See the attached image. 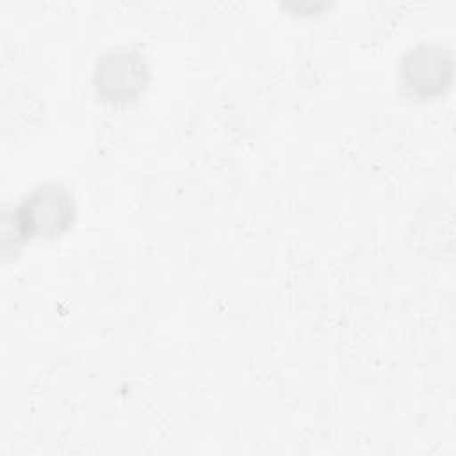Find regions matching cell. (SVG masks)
Segmentation results:
<instances>
[{
  "instance_id": "cell-1",
  "label": "cell",
  "mask_w": 456,
  "mask_h": 456,
  "mask_svg": "<svg viewBox=\"0 0 456 456\" xmlns=\"http://www.w3.org/2000/svg\"><path fill=\"white\" fill-rule=\"evenodd\" d=\"M71 191L59 182H46L27 192L12 210V226L20 239L57 237L75 221Z\"/></svg>"
},
{
  "instance_id": "cell-2",
  "label": "cell",
  "mask_w": 456,
  "mask_h": 456,
  "mask_svg": "<svg viewBox=\"0 0 456 456\" xmlns=\"http://www.w3.org/2000/svg\"><path fill=\"white\" fill-rule=\"evenodd\" d=\"M93 82L96 93L114 103L135 100L150 82V68L144 55L132 48H118L102 55L94 66Z\"/></svg>"
},
{
  "instance_id": "cell-3",
  "label": "cell",
  "mask_w": 456,
  "mask_h": 456,
  "mask_svg": "<svg viewBox=\"0 0 456 456\" xmlns=\"http://www.w3.org/2000/svg\"><path fill=\"white\" fill-rule=\"evenodd\" d=\"M451 57H442L440 48L417 46L411 48L401 64V77L404 87L411 94L429 96L431 93H440L445 84L444 75H451V66H444V61Z\"/></svg>"
}]
</instances>
